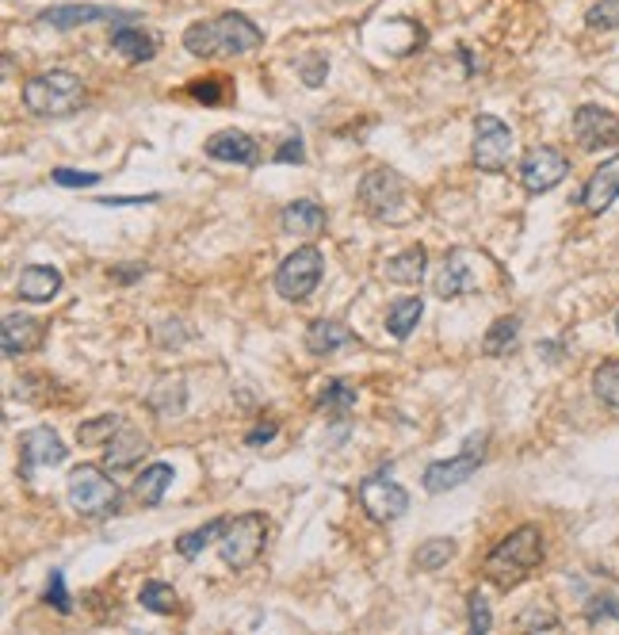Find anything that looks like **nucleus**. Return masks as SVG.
<instances>
[{
  "mask_svg": "<svg viewBox=\"0 0 619 635\" xmlns=\"http://www.w3.org/2000/svg\"><path fill=\"white\" fill-rule=\"evenodd\" d=\"M264 43V31L241 12H222L214 20H199L184 31V50L195 58H218V54H249Z\"/></svg>",
  "mask_w": 619,
  "mask_h": 635,
  "instance_id": "obj_1",
  "label": "nucleus"
},
{
  "mask_svg": "<svg viewBox=\"0 0 619 635\" xmlns=\"http://www.w3.org/2000/svg\"><path fill=\"white\" fill-rule=\"evenodd\" d=\"M539 563H543V532L535 525H520L486 555V578L497 590H516L520 582L532 578Z\"/></svg>",
  "mask_w": 619,
  "mask_h": 635,
  "instance_id": "obj_2",
  "label": "nucleus"
},
{
  "mask_svg": "<svg viewBox=\"0 0 619 635\" xmlns=\"http://www.w3.org/2000/svg\"><path fill=\"white\" fill-rule=\"evenodd\" d=\"M85 81L69 69H50L23 85V108L39 119H69L85 108Z\"/></svg>",
  "mask_w": 619,
  "mask_h": 635,
  "instance_id": "obj_3",
  "label": "nucleus"
},
{
  "mask_svg": "<svg viewBox=\"0 0 619 635\" xmlns=\"http://www.w3.org/2000/svg\"><path fill=\"white\" fill-rule=\"evenodd\" d=\"M360 203L367 207V215L390 226H402L417 215V203L409 196V184L402 173L394 169H371L360 180Z\"/></svg>",
  "mask_w": 619,
  "mask_h": 635,
  "instance_id": "obj_4",
  "label": "nucleus"
},
{
  "mask_svg": "<svg viewBox=\"0 0 619 635\" xmlns=\"http://www.w3.org/2000/svg\"><path fill=\"white\" fill-rule=\"evenodd\" d=\"M69 505L88 521H100L119 509V486H115V479H107L104 467L81 463L69 471Z\"/></svg>",
  "mask_w": 619,
  "mask_h": 635,
  "instance_id": "obj_5",
  "label": "nucleus"
},
{
  "mask_svg": "<svg viewBox=\"0 0 619 635\" xmlns=\"http://www.w3.org/2000/svg\"><path fill=\"white\" fill-rule=\"evenodd\" d=\"M268 540V521L260 513H241L234 521H226V532L218 536V551H222V563L234 570H245L257 563V555L264 551Z\"/></svg>",
  "mask_w": 619,
  "mask_h": 635,
  "instance_id": "obj_6",
  "label": "nucleus"
},
{
  "mask_svg": "<svg viewBox=\"0 0 619 635\" xmlns=\"http://www.w3.org/2000/svg\"><path fill=\"white\" fill-rule=\"evenodd\" d=\"M321 268H325V261H321L318 245H299L276 268V291L287 303H306L314 295V287H318Z\"/></svg>",
  "mask_w": 619,
  "mask_h": 635,
  "instance_id": "obj_7",
  "label": "nucleus"
},
{
  "mask_svg": "<svg viewBox=\"0 0 619 635\" xmlns=\"http://www.w3.org/2000/svg\"><path fill=\"white\" fill-rule=\"evenodd\" d=\"M513 131L509 123H501L497 115H478L474 119V146L470 157L478 165V173H505L513 161Z\"/></svg>",
  "mask_w": 619,
  "mask_h": 635,
  "instance_id": "obj_8",
  "label": "nucleus"
},
{
  "mask_svg": "<svg viewBox=\"0 0 619 635\" xmlns=\"http://www.w3.org/2000/svg\"><path fill=\"white\" fill-rule=\"evenodd\" d=\"M486 460V433H478V437H470L463 444V452L459 456H451V460H436L425 467V490L428 494H448L455 486H463L467 479H474V471L482 467Z\"/></svg>",
  "mask_w": 619,
  "mask_h": 635,
  "instance_id": "obj_9",
  "label": "nucleus"
},
{
  "mask_svg": "<svg viewBox=\"0 0 619 635\" xmlns=\"http://www.w3.org/2000/svg\"><path fill=\"white\" fill-rule=\"evenodd\" d=\"M356 498H360V509L375 525H390V521L406 517L409 509L406 486H398V482L386 479V475H367L360 482V490H356Z\"/></svg>",
  "mask_w": 619,
  "mask_h": 635,
  "instance_id": "obj_10",
  "label": "nucleus"
},
{
  "mask_svg": "<svg viewBox=\"0 0 619 635\" xmlns=\"http://www.w3.org/2000/svg\"><path fill=\"white\" fill-rule=\"evenodd\" d=\"M520 184H524V192H532V196H543V192H551L558 188L566 173H570V157L555 150V146H535L528 154L520 157Z\"/></svg>",
  "mask_w": 619,
  "mask_h": 635,
  "instance_id": "obj_11",
  "label": "nucleus"
},
{
  "mask_svg": "<svg viewBox=\"0 0 619 635\" xmlns=\"http://www.w3.org/2000/svg\"><path fill=\"white\" fill-rule=\"evenodd\" d=\"M574 138L581 150H608L619 146V115L600 104H581L574 111Z\"/></svg>",
  "mask_w": 619,
  "mask_h": 635,
  "instance_id": "obj_12",
  "label": "nucleus"
},
{
  "mask_svg": "<svg viewBox=\"0 0 619 635\" xmlns=\"http://www.w3.org/2000/svg\"><path fill=\"white\" fill-rule=\"evenodd\" d=\"M69 448L62 444V437L50 429V425H35L20 437V463H23V479L35 471V467H58L65 463Z\"/></svg>",
  "mask_w": 619,
  "mask_h": 635,
  "instance_id": "obj_13",
  "label": "nucleus"
},
{
  "mask_svg": "<svg viewBox=\"0 0 619 635\" xmlns=\"http://www.w3.org/2000/svg\"><path fill=\"white\" fill-rule=\"evenodd\" d=\"M46 326L31 314H4V326H0V349L8 360L27 356V352L43 349Z\"/></svg>",
  "mask_w": 619,
  "mask_h": 635,
  "instance_id": "obj_14",
  "label": "nucleus"
},
{
  "mask_svg": "<svg viewBox=\"0 0 619 635\" xmlns=\"http://www.w3.org/2000/svg\"><path fill=\"white\" fill-rule=\"evenodd\" d=\"M138 12H123V8H104V4H58V8H46L39 20L54 31H69V27H85V23L100 20H134Z\"/></svg>",
  "mask_w": 619,
  "mask_h": 635,
  "instance_id": "obj_15",
  "label": "nucleus"
},
{
  "mask_svg": "<svg viewBox=\"0 0 619 635\" xmlns=\"http://www.w3.org/2000/svg\"><path fill=\"white\" fill-rule=\"evenodd\" d=\"M134 20H138V16H134ZM134 20H119L111 27V50H119L127 62H153L157 50H161V35Z\"/></svg>",
  "mask_w": 619,
  "mask_h": 635,
  "instance_id": "obj_16",
  "label": "nucleus"
},
{
  "mask_svg": "<svg viewBox=\"0 0 619 635\" xmlns=\"http://www.w3.org/2000/svg\"><path fill=\"white\" fill-rule=\"evenodd\" d=\"M203 154L211 157V161H230V165H257L260 146H257V138H253V134L226 127V131H214L211 138H207Z\"/></svg>",
  "mask_w": 619,
  "mask_h": 635,
  "instance_id": "obj_17",
  "label": "nucleus"
},
{
  "mask_svg": "<svg viewBox=\"0 0 619 635\" xmlns=\"http://www.w3.org/2000/svg\"><path fill=\"white\" fill-rule=\"evenodd\" d=\"M616 199H619V154L608 157L597 173L585 180V188H581V207H585L589 215H604Z\"/></svg>",
  "mask_w": 619,
  "mask_h": 635,
  "instance_id": "obj_18",
  "label": "nucleus"
},
{
  "mask_svg": "<svg viewBox=\"0 0 619 635\" xmlns=\"http://www.w3.org/2000/svg\"><path fill=\"white\" fill-rule=\"evenodd\" d=\"M470 249H451L440 276H436V295L440 299H459V295H470L478 287V276L470 268Z\"/></svg>",
  "mask_w": 619,
  "mask_h": 635,
  "instance_id": "obj_19",
  "label": "nucleus"
},
{
  "mask_svg": "<svg viewBox=\"0 0 619 635\" xmlns=\"http://www.w3.org/2000/svg\"><path fill=\"white\" fill-rule=\"evenodd\" d=\"M279 230L291 238H318L325 230V207L314 199H295L279 211Z\"/></svg>",
  "mask_w": 619,
  "mask_h": 635,
  "instance_id": "obj_20",
  "label": "nucleus"
},
{
  "mask_svg": "<svg viewBox=\"0 0 619 635\" xmlns=\"http://www.w3.org/2000/svg\"><path fill=\"white\" fill-rule=\"evenodd\" d=\"M62 291V272L50 264H27L16 276V295L27 303H50Z\"/></svg>",
  "mask_w": 619,
  "mask_h": 635,
  "instance_id": "obj_21",
  "label": "nucleus"
},
{
  "mask_svg": "<svg viewBox=\"0 0 619 635\" xmlns=\"http://www.w3.org/2000/svg\"><path fill=\"white\" fill-rule=\"evenodd\" d=\"M348 345H360V337L341 322H333V318H318V322L306 326V352L310 356H333L337 349H348Z\"/></svg>",
  "mask_w": 619,
  "mask_h": 635,
  "instance_id": "obj_22",
  "label": "nucleus"
},
{
  "mask_svg": "<svg viewBox=\"0 0 619 635\" xmlns=\"http://www.w3.org/2000/svg\"><path fill=\"white\" fill-rule=\"evenodd\" d=\"M425 264H428V249H425V245H409V249L394 253V257L383 264V276L390 280V284L417 287L421 280H425Z\"/></svg>",
  "mask_w": 619,
  "mask_h": 635,
  "instance_id": "obj_23",
  "label": "nucleus"
},
{
  "mask_svg": "<svg viewBox=\"0 0 619 635\" xmlns=\"http://www.w3.org/2000/svg\"><path fill=\"white\" fill-rule=\"evenodd\" d=\"M146 452H150V440L142 437L138 429H127V425H123V433L104 448V467L107 471H123V467H134Z\"/></svg>",
  "mask_w": 619,
  "mask_h": 635,
  "instance_id": "obj_24",
  "label": "nucleus"
},
{
  "mask_svg": "<svg viewBox=\"0 0 619 635\" xmlns=\"http://www.w3.org/2000/svg\"><path fill=\"white\" fill-rule=\"evenodd\" d=\"M172 479H176V475H172L169 463H150V467L138 475V482H134V498L146 505V509H153V505H161Z\"/></svg>",
  "mask_w": 619,
  "mask_h": 635,
  "instance_id": "obj_25",
  "label": "nucleus"
},
{
  "mask_svg": "<svg viewBox=\"0 0 619 635\" xmlns=\"http://www.w3.org/2000/svg\"><path fill=\"white\" fill-rule=\"evenodd\" d=\"M352 406H356V387L348 379H329L325 391L318 395V410L329 421H344V417L352 414Z\"/></svg>",
  "mask_w": 619,
  "mask_h": 635,
  "instance_id": "obj_26",
  "label": "nucleus"
},
{
  "mask_svg": "<svg viewBox=\"0 0 619 635\" xmlns=\"http://www.w3.org/2000/svg\"><path fill=\"white\" fill-rule=\"evenodd\" d=\"M421 314H425V303H421V295H409V299H398L394 307L386 310V329H390V337H398V341H406L413 326L421 322Z\"/></svg>",
  "mask_w": 619,
  "mask_h": 635,
  "instance_id": "obj_27",
  "label": "nucleus"
},
{
  "mask_svg": "<svg viewBox=\"0 0 619 635\" xmlns=\"http://www.w3.org/2000/svg\"><path fill=\"white\" fill-rule=\"evenodd\" d=\"M119 433H123V417L119 414H100L92 417V421H85V425H77V440L85 448H107Z\"/></svg>",
  "mask_w": 619,
  "mask_h": 635,
  "instance_id": "obj_28",
  "label": "nucleus"
},
{
  "mask_svg": "<svg viewBox=\"0 0 619 635\" xmlns=\"http://www.w3.org/2000/svg\"><path fill=\"white\" fill-rule=\"evenodd\" d=\"M516 341H520V318L509 314V318H497L490 333L482 337V352L486 356H509L516 349Z\"/></svg>",
  "mask_w": 619,
  "mask_h": 635,
  "instance_id": "obj_29",
  "label": "nucleus"
},
{
  "mask_svg": "<svg viewBox=\"0 0 619 635\" xmlns=\"http://www.w3.org/2000/svg\"><path fill=\"white\" fill-rule=\"evenodd\" d=\"M451 559H455V540H448V536H432V540H425L421 548L413 551V567L425 570V574L448 567Z\"/></svg>",
  "mask_w": 619,
  "mask_h": 635,
  "instance_id": "obj_30",
  "label": "nucleus"
},
{
  "mask_svg": "<svg viewBox=\"0 0 619 635\" xmlns=\"http://www.w3.org/2000/svg\"><path fill=\"white\" fill-rule=\"evenodd\" d=\"M222 532H226V517H214V521H207L203 528H192V532H184V536L176 540V551H180L184 559H195V555L207 548V544H214V540H218Z\"/></svg>",
  "mask_w": 619,
  "mask_h": 635,
  "instance_id": "obj_31",
  "label": "nucleus"
},
{
  "mask_svg": "<svg viewBox=\"0 0 619 635\" xmlns=\"http://www.w3.org/2000/svg\"><path fill=\"white\" fill-rule=\"evenodd\" d=\"M138 601H142V609H150L157 616H172L180 609V593L172 590L169 582H146L142 593H138Z\"/></svg>",
  "mask_w": 619,
  "mask_h": 635,
  "instance_id": "obj_32",
  "label": "nucleus"
},
{
  "mask_svg": "<svg viewBox=\"0 0 619 635\" xmlns=\"http://www.w3.org/2000/svg\"><path fill=\"white\" fill-rule=\"evenodd\" d=\"M593 395H597L608 410L619 414V360H608V364H600L597 372H593Z\"/></svg>",
  "mask_w": 619,
  "mask_h": 635,
  "instance_id": "obj_33",
  "label": "nucleus"
},
{
  "mask_svg": "<svg viewBox=\"0 0 619 635\" xmlns=\"http://www.w3.org/2000/svg\"><path fill=\"white\" fill-rule=\"evenodd\" d=\"M585 23L593 31H616L619 27V0H597L589 12H585Z\"/></svg>",
  "mask_w": 619,
  "mask_h": 635,
  "instance_id": "obj_34",
  "label": "nucleus"
},
{
  "mask_svg": "<svg viewBox=\"0 0 619 635\" xmlns=\"http://www.w3.org/2000/svg\"><path fill=\"white\" fill-rule=\"evenodd\" d=\"M188 92H192L199 104H222L230 96L226 92V77H199V81L188 85Z\"/></svg>",
  "mask_w": 619,
  "mask_h": 635,
  "instance_id": "obj_35",
  "label": "nucleus"
},
{
  "mask_svg": "<svg viewBox=\"0 0 619 635\" xmlns=\"http://www.w3.org/2000/svg\"><path fill=\"white\" fill-rule=\"evenodd\" d=\"M467 620L474 632H493V613H490V601H486V593H470L467 597Z\"/></svg>",
  "mask_w": 619,
  "mask_h": 635,
  "instance_id": "obj_36",
  "label": "nucleus"
},
{
  "mask_svg": "<svg viewBox=\"0 0 619 635\" xmlns=\"http://www.w3.org/2000/svg\"><path fill=\"white\" fill-rule=\"evenodd\" d=\"M516 624H520L524 632H558V628H562V624H558V616L551 613V609H539V605L524 609Z\"/></svg>",
  "mask_w": 619,
  "mask_h": 635,
  "instance_id": "obj_37",
  "label": "nucleus"
},
{
  "mask_svg": "<svg viewBox=\"0 0 619 635\" xmlns=\"http://www.w3.org/2000/svg\"><path fill=\"white\" fill-rule=\"evenodd\" d=\"M46 605H54L58 613H73V597L65 590V570H50V582H46Z\"/></svg>",
  "mask_w": 619,
  "mask_h": 635,
  "instance_id": "obj_38",
  "label": "nucleus"
},
{
  "mask_svg": "<svg viewBox=\"0 0 619 635\" xmlns=\"http://www.w3.org/2000/svg\"><path fill=\"white\" fill-rule=\"evenodd\" d=\"M54 184H62V188H92V184H100V173H81V169H54L50 173Z\"/></svg>",
  "mask_w": 619,
  "mask_h": 635,
  "instance_id": "obj_39",
  "label": "nucleus"
},
{
  "mask_svg": "<svg viewBox=\"0 0 619 635\" xmlns=\"http://www.w3.org/2000/svg\"><path fill=\"white\" fill-rule=\"evenodd\" d=\"M585 620H589V624H600V620H619L616 597H593V601H589V609H585Z\"/></svg>",
  "mask_w": 619,
  "mask_h": 635,
  "instance_id": "obj_40",
  "label": "nucleus"
},
{
  "mask_svg": "<svg viewBox=\"0 0 619 635\" xmlns=\"http://www.w3.org/2000/svg\"><path fill=\"white\" fill-rule=\"evenodd\" d=\"M276 161H279V165H291V161H295V165H302V161H306V146H302L299 134L283 138V146L276 150Z\"/></svg>",
  "mask_w": 619,
  "mask_h": 635,
  "instance_id": "obj_41",
  "label": "nucleus"
},
{
  "mask_svg": "<svg viewBox=\"0 0 619 635\" xmlns=\"http://www.w3.org/2000/svg\"><path fill=\"white\" fill-rule=\"evenodd\" d=\"M276 433H279L276 421H260L257 429H249V437H245V444H249V448H257V444H268V440L276 437Z\"/></svg>",
  "mask_w": 619,
  "mask_h": 635,
  "instance_id": "obj_42",
  "label": "nucleus"
},
{
  "mask_svg": "<svg viewBox=\"0 0 619 635\" xmlns=\"http://www.w3.org/2000/svg\"><path fill=\"white\" fill-rule=\"evenodd\" d=\"M157 192L153 196H104L100 199V207H142V203H157Z\"/></svg>",
  "mask_w": 619,
  "mask_h": 635,
  "instance_id": "obj_43",
  "label": "nucleus"
},
{
  "mask_svg": "<svg viewBox=\"0 0 619 635\" xmlns=\"http://www.w3.org/2000/svg\"><path fill=\"white\" fill-rule=\"evenodd\" d=\"M325 73H329L325 58H314V62H306V66H302V77H306V85L310 88H318L321 81H325Z\"/></svg>",
  "mask_w": 619,
  "mask_h": 635,
  "instance_id": "obj_44",
  "label": "nucleus"
},
{
  "mask_svg": "<svg viewBox=\"0 0 619 635\" xmlns=\"http://www.w3.org/2000/svg\"><path fill=\"white\" fill-rule=\"evenodd\" d=\"M119 284H130V280H138V276H146V264H130V268H115L111 272Z\"/></svg>",
  "mask_w": 619,
  "mask_h": 635,
  "instance_id": "obj_45",
  "label": "nucleus"
},
{
  "mask_svg": "<svg viewBox=\"0 0 619 635\" xmlns=\"http://www.w3.org/2000/svg\"><path fill=\"white\" fill-rule=\"evenodd\" d=\"M616 333H619V314H616Z\"/></svg>",
  "mask_w": 619,
  "mask_h": 635,
  "instance_id": "obj_46",
  "label": "nucleus"
}]
</instances>
